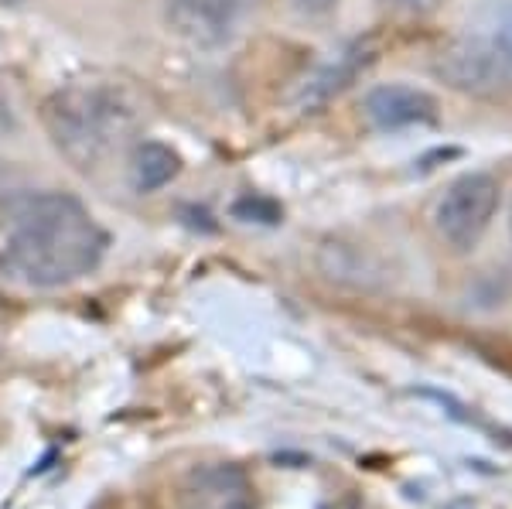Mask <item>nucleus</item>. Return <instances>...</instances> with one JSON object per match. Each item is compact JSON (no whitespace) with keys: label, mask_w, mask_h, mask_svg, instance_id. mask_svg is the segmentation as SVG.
I'll use <instances>...</instances> for the list:
<instances>
[{"label":"nucleus","mask_w":512,"mask_h":509,"mask_svg":"<svg viewBox=\"0 0 512 509\" xmlns=\"http://www.w3.org/2000/svg\"><path fill=\"white\" fill-rule=\"evenodd\" d=\"M297 14H308V18H318V14H328L338 0H287Z\"/></svg>","instance_id":"10"},{"label":"nucleus","mask_w":512,"mask_h":509,"mask_svg":"<svg viewBox=\"0 0 512 509\" xmlns=\"http://www.w3.org/2000/svg\"><path fill=\"white\" fill-rule=\"evenodd\" d=\"M11 127V103H7V93H4V86H0V134Z\"/></svg>","instance_id":"11"},{"label":"nucleus","mask_w":512,"mask_h":509,"mask_svg":"<svg viewBox=\"0 0 512 509\" xmlns=\"http://www.w3.org/2000/svg\"><path fill=\"white\" fill-rule=\"evenodd\" d=\"M110 236L72 195H21L7 205L0 270L24 287H65L93 274Z\"/></svg>","instance_id":"1"},{"label":"nucleus","mask_w":512,"mask_h":509,"mask_svg":"<svg viewBox=\"0 0 512 509\" xmlns=\"http://www.w3.org/2000/svg\"><path fill=\"white\" fill-rule=\"evenodd\" d=\"M509 226H512V219H509Z\"/></svg>","instance_id":"13"},{"label":"nucleus","mask_w":512,"mask_h":509,"mask_svg":"<svg viewBox=\"0 0 512 509\" xmlns=\"http://www.w3.org/2000/svg\"><path fill=\"white\" fill-rule=\"evenodd\" d=\"M181 171L178 151H171L161 141H140L130 154V182L137 192H158V188L171 185Z\"/></svg>","instance_id":"8"},{"label":"nucleus","mask_w":512,"mask_h":509,"mask_svg":"<svg viewBox=\"0 0 512 509\" xmlns=\"http://www.w3.org/2000/svg\"><path fill=\"white\" fill-rule=\"evenodd\" d=\"M41 120L65 158L79 171H93L137 134L140 106L117 82L79 79L48 96Z\"/></svg>","instance_id":"2"},{"label":"nucleus","mask_w":512,"mask_h":509,"mask_svg":"<svg viewBox=\"0 0 512 509\" xmlns=\"http://www.w3.org/2000/svg\"><path fill=\"white\" fill-rule=\"evenodd\" d=\"M168 18L195 48H219L233 35L236 0H168Z\"/></svg>","instance_id":"5"},{"label":"nucleus","mask_w":512,"mask_h":509,"mask_svg":"<svg viewBox=\"0 0 512 509\" xmlns=\"http://www.w3.org/2000/svg\"><path fill=\"white\" fill-rule=\"evenodd\" d=\"M178 509H256V489L233 462L198 465L181 479Z\"/></svg>","instance_id":"4"},{"label":"nucleus","mask_w":512,"mask_h":509,"mask_svg":"<svg viewBox=\"0 0 512 509\" xmlns=\"http://www.w3.org/2000/svg\"><path fill=\"white\" fill-rule=\"evenodd\" d=\"M366 117L379 130H400L414 127V123H431L437 117V103L424 89L390 82V86H376L366 96Z\"/></svg>","instance_id":"6"},{"label":"nucleus","mask_w":512,"mask_h":509,"mask_svg":"<svg viewBox=\"0 0 512 509\" xmlns=\"http://www.w3.org/2000/svg\"><path fill=\"white\" fill-rule=\"evenodd\" d=\"M499 212V182L485 171H468L444 188L434 209V229L458 253L472 250Z\"/></svg>","instance_id":"3"},{"label":"nucleus","mask_w":512,"mask_h":509,"mask_svg":"<svg viewBox=\"0 0 512 509\" xmlns=\"http://www.w3.org/2000/svg\"><path fill=\"white\" fill-rule=\"evenodd\" d=\"M236 216L239 219H243V216H253V212H256V216H260V212H263V216H267L270 219V223H277V219H280V212H277V205H270V202H260V199H243V202H236Z\"/></svg>","instance_id":"9"},{"label":"nucleus","mask_w":512,"mask_h":509,"mask_svg":"<svg viewBox=\"0 0 512 509\" xmlns=\"http://www.w3.org/2000/svg\"><path fill=\"white\" fill-rule=\"evenodd\" d=\"M468 38L485 52V59L495 69V79H512V0H492L478 14L475 28H468Z\"/></svg>","instance_id":"7"},{"label":"nucleus","mask_w":512,"mask_h":509,"mask_svg":"<svg viewBox=\"0 0 512 509\" xmlns=\"http://www.w3.org/2000/svg\"><path fill=\"white\" fill-rule=\"evenodd\" d=\"M7 4H24V0H0V7H7Z\"/></svg>","instance_id":"12"}]
</instances>
